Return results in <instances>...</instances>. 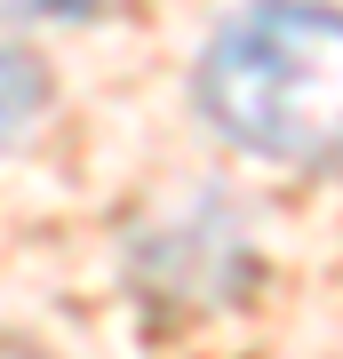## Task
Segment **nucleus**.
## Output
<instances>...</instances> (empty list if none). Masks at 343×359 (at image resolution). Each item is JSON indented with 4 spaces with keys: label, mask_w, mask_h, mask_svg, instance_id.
I'll return each mask as SVG.
<instances>
[{
    "label": "nucleus",
    "mask_w": 343,
    "mask_h": 359,
    "mask_svg": "<svg viewBox=\"0 0 343 359\" xmlns=\"http://www.w3.org/2000/svg\"><path fill=\"white\" fill-rule=\"evenodd\" d=\"M248 280H255V248H248V231L224 200H184L176 216H160L152 240H136V287L160 311L240 304Z\"/></svg>",
    "instance_id": "obj_2"
},
{
    "label": "nucleus",
    "mask_w": 343,
    "mask_h": 359,
    "mask_svg": "<svg viewBox=\"0 0 343 359\" xmlns=\"http://www.w3.org/2000/svg\"><path fill=\"white\" fill-rule=\"evenodd\" d=\"M200 112L255 160H343V8L248 0L200 56Z\"/></svg>",
    "instance_id": "obj_1"
},
{
    "label": "nucleus",
    "mask_w": 343,
    "mask_h": 359,
    "mask_svg": "<svg viewBox=\"0 0 343 359\" xmlns=\"http://www.w3.org/2000/svg\"><path fill=\"white\" fill-rule=\"evenodd\" d=\"M8 16H88V8H104V0H0Z\"/></svg>",
    "instance_id": "obj_4"
},
{
    "label": "nucleus",
    "mask_w": 343,
    "mask_h": 359,
    "mask_svg": "<svg viewBox=\"0 0 343 359\" xmlns=\"http://www.w3.org/2000/svg\"><path fill=\"white\" fill-rule=\"evenodd\" d=\"M40 104H48V72H40L32 56L0 48V152H8V144L40 120Z\"/></svg>",
    "instance_id": "obj_3"
},
{
    "label": "nucleus",
    "mask_w": 343,
    "mask_h": 359,
    "mask_svg": "<svg viewBox=\"0 0 343 359\" xmlns=\"http://www.w3.org/2000/svg\"><path fill=\"white\" fill-rule=\"evenodd\" d=\"M0 359H48V351H32V344H8V335H0Z\"/></svg>",
    "instance_id": "obj_5"
}]
</instances>
